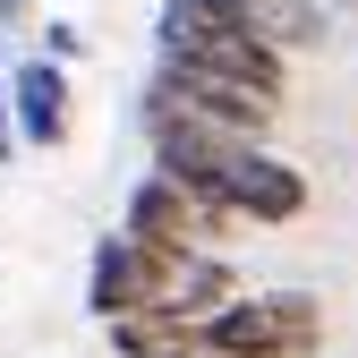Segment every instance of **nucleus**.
<instances>
[{
    "label": "nucleus",
    "instance_id": "7",
    "mask_svg": "<svg viewBox=\"0 0 358 358\" xmlns=\"http://www.w3.org/2000/svg\"><path fill=\"white\" fill-rule=\"evenodd\" d=\"M9 120H17V145H34V154H52L69 137V69L52 52L9 69Z\"/></svg>",
    "mask_w": 358,
    "mask_h": 358
},
{
    "label": "nucleus",
    "instance_id": "3",
    "mask_svg": "<svg viewBox=\"0 0 358 358\" xmlns=\"http://www.w3.org/2000/svg\"><path fill=\"white\" fill-rule=\"evenodd\" d=\"M162 52L171 60H205V69H231L256 85H290V52H273L248 17H231L222 0H162Z\"/></svg>",
    "mask_w": 358,
    "mask_h": 358
},
{
    "label": "nucleus",
    "instance_id": "9",
    "mask_svg": "<svg viewBox=\"0 0 358 358\" xmlns=\"http://www.w3.org/2000/svg\"><path fill=\"white\" fill-rule=\"evenodd\" d=\"M77 43H85V34H77L69 17H52V26H43V52H52V60H77Z\"/></svg>",
    "mask_w": 358,
    "mask_h": 358
},
{
    "label": "nucleus",
    "instance_id": "1",
    "mask_svg": "<svg viewBox=\"0 0 358 358\" xmlns=\"http://www.w3.org/2000/svg\"><path fill=\"white\" fill-rule=\"evenodd\" d=\"M145 137H154L162 171L205 188L231 222H299L307 213V171H290L282 154H264V137L213 128V120L179 111V103H154V94H145Z\"/></svg>",
    "mask_w": 358,
    "mask_h": 358
},
{
    "label": "nucleus",
    "instance_id": "4",
    "mask_svg": "<svg viewBox=\"0 0 358 358\" xmlns=\"http://www.w3.org/2000/svg\"><path fill=\"white\" fill-rule=\"evenodd\" d=\"M154 103H179L213 128H239V137H264L282 120V85H256V77H231V69H205V60H171L154 69Z\"/></svg>",
    "mask_w": 358,
    "mask_h": 358
},
{
    "label": "nucleus",
    "instance_id": "2",
    "mask_svg": "<svg viewBox=\"0 0 358 358\" xmlns=\"http://www.w3.org/2000/svg\"><path fill=\"white\" fill-rule=\"evenodd\" d=\"M196 333H205L213 358H316L324 307L307 290H256V299L239 290V299H222Z\"/></svg>",
    "mask_w": 358,
    "mask_h": 358
},
{
    "label": "nucleus",
    "instance_id": "10",
    "mask_svg": "<svg viewBox=\"0 0 358 358\" xmlns=\"http://www.w3.org/2000/svg\"><path fill=\"white\" fill-rule=\"evenodd\" d=\"M17 154V120H9V69H0V162Z\"/></svg>",
    "mask_w": 358,
    "mask_h": 358
},
{
    "label": "nucleus",
    "instance_id": "5",
    "mask_svg": "<svg viewBox=\"0 0 358 358\" xmlns=\"http://www.w3.org/2000/svg\"><path fill=\"white\" fill-rule=\"evenodd\" d=\"M162 264L171 248L120 231L94 248V273H85V307H94L103 324H162Z\"/></svg>",
    "mask_w": 358,
    "mask_h": 358
},
{
    "label": "nucleus",
    "instance_id": "8",
    "mask_svg": "<svg viewBox=\"0 0 358 358\" xmlns=\"http://www.w3.org/2000/svg\"><path fill=\"white\" fill-rule=\"evenodd\" d=\"M231 17H248L273 52H307V43H324V26H333V9L324 0H222Z\"/></svg>",
    "mask_w": 358,
    "mask_h": 358
},
{
    "label": "nucleus",
    "instance_id": "6",
    "mask_svg": "<svg viewBox=\"0 0 358 358\" xmlns=\"http://www.w3.org/2000/svg\"><path fill=\"white\" fill-rule=\"evenodd\" d=\"M120 231H137V239H154V248H213L222 231H231V213H222L205 188H188L179 171H145L137 179V196H128V222Z\"/></svg>",
    "mask_w": 358,
    "mask_h": 358
}]
</instances>
